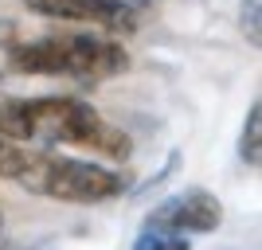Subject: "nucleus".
<instances>
[{"label":"nucleus","instance_id":"f8f14e48","mask_svg":"<svg viewBox=\"0 0 262 250\" xmlns=\"http://www.w3.org/2000/svg\"><path fill=\"white\" fill-rule=\"evenodd\" d=\"M0 90H4V75H0Z\"/></svg>","mask_w":262,"mask_h":250},{"label":"nucleus","instance_id":"7ed1b4c3","mask_svg":"<svg viewBox=\"0 0 262 250\" xmlns=\"http://www.w3.org/2000/svg\"><path fill=\"white\" fill-rule=\"evenodd\" d=\"M4 59L12 75L78 78V82H102L129 66V55L114 35L90 32H51L39 39H16Z\"/></svg>","mask_w":262,"mask_h":250},{"label":"nucleus","instance_id":"ddd939ff","mask_svg":"<svg viewBox=\"0 0 262 250\" xmlns=\"http://www.w3.org/2000/svg\"><path fill=\"white\" fill-rule=\"evenodd\" d=\"M4 145H8V141H4V137H0V149H4Z\"/></svg>","mask_w":262,"mask_h":250},{"label":"nucleus","instance_id":"6e6552de","mask_svg":"<svg viewBox=\"0 0 262 250\" xmlns=\"http://www.w3.org/2000/svg\"><path fill=\"white\" fill-rule=\"evenodd\" d=\"M20 39V32H16V24L12 20H0V47H12Z\"/></svg>","mask_w":262,"mask_h":250},{"label":"nucleus","instance_id":"f257e3e1","mask_svg":"<svg viewBox=\"0 0 262 250\" xmlns=\"http://www.w3.org/2000/svg\"><path fill=\"white\" fill-rule=\"evenodd\" d=\"M0 137L16 145H67L86 149L106 161H129L133 137L121 125H110L86 98L55 94V98H4L0 94Z\"/></svg>","mask_w":262,"mask_h":250},{"label":"nucleus","instance_id":"1a4fd4ad","mask_svg":"<svg viewBox=\"0 0 262 250\" xmlns=\"http://www.w3.org/2000/svg\"><path fill=\"white\" fill-rule=\"evenodd\" d=\"M251 8V43H258V0H247Z\"/></svg>","mask_w":262,"mask_h":250},{"label":"nucleus","instance_id":"9d476101","mask_svg":"<svg viewBox=\"0 0 262 250\" xmlns=\"http://www.w3.org/2000/svg\"><path fill=\"white\" fill-rule=\"evenodd\" d=\"M161 250H192V246H188V239H184V235H176V239H168V242L161 239Z\"/></svg>","mask_w":262,"mask_h":250},{"label":"nucleus","instance_id":"423d86ee","mask_svg":"<svg viewBox=\"0 0 262 250\" xmlns=\"http://www.w3.org/2000/svg\"><path fill=\"white\" fill-rule=\"evenodd\" d=\"M262 106L254 102L251 106V113H247V125H243V141H239V156H243V164H258V137H262Z\"/></svg>","mask_w":262,"mask_h":250},{"label":"nucleus","instance_id":"0eeeda50","mask_svg":"<svg viewBox=\"0 0 262 250\" xmlns=\"http://www.w3.org/2000/svg\"><path fill=\"white\" fill-rule=\"evenodd\" d=\"M133 250H161V235L157 231H141L137 242H133Z\"/></svg>","mask_w":262,"mask_h":250},{"label":"nucleus","instance_id":"9b49d317","mask_svg":"<svg viewBox=\"0 0 262 250\" xmlns=\"http://www.w3.org/2000/svg\"><path fill=\"white\" fill-rule=\"evenodd\" d=\"M0 231H4V211H0Z\"/></svg>","mask_w":262,"mask_h":250},{"label":"nucleus","instance_id":"20e7f679","mask_svg":"<svg viewBox=\"0 0 262 250\" xmlns=\"http://www.w3.org/2000/svg\"><path fill=\"white\" fill-rule=\"evenodd\" d=\"M24 4L35 16L63 24H86V28H98L110 35L137 32V8H129L125 0H24Z\"/></svg>","mask_w":262,"mask_h":250},{"label":"nucleus","instance_id":"39448f33","mask_svg":"<svg viewBox=\"0 0 262 250\" xmlns=\"http://www.w3.org/2000/svg\"><path fill=\"white\" fill-rule=\"evenodd\" d=\"M223 223V203H219L211 192H184V196L164 199L149 215V227L145 231H172V235H208Z\"/></svg>","mask_w":262,"mask_h":250},{"label":"nucleus","instance_id":"f03ea898","mask_svg":"<svg viewBox=\"0 0 262 250\" xmlns=\"http://www.w3.org/2000/svg\"><path fill=\"white\" fill-rule=\"evenodd\" d=\"M0 180H12L35 196L59 199V203H106L125 192V176L106 164L55 156L47 149H28L16 141L0 149Z\"/></svg>","mask_w":262,"mask_h":250}]
</instances>
